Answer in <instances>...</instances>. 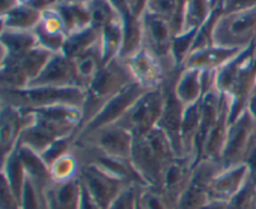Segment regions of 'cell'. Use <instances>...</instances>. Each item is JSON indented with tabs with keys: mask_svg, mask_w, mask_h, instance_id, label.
Masks as SVG:
<instances>
[{
	"mask_svg": "<svg viewBox=\"0 0 256 209\" xmlns=\"http://www.w3.org/2000/svg\"><path fill=\"white\" fill-rule=\"evenodd\" d=\"M224 14L246 12L256 8V0H220Z\"/></svg>",
	"mask_w": 256,
	"mask_h": 209,
	"instance_id": "43",
	"label": "cell"
},
{
	"mask_svg": "<svg viewBox=\"0 0 256 209\" xmlns=\"http://www.w3.org/2000/svg\"><path fill=\"white\" fill-rule=\"evenodd\" d=\"M82 190L80 178L66 182H52L45 189L48 209H79Z\"/></svg>",
	"mask_w": 256,
	"mask_h": 209,
	"instance_id": "20",
	"label": "cell"
},
{
	"mask_svg": "<svg viewBox=\"0 0 256 209\" xmlns=\"http://www.w3.org/2000/svg\"><path fill=\"white\" fill-rule=\"evenodd\" d=\"M216 5L212 0H186L184 10V30L198 29L210 17Z\"/></svg>",
	"mask_w": 256,
	"mask_h": 209,
	"instance_id": "34",
	"label": "cell"
},
{
	"mask_svg": "<svg viewBox=\"0 0 256 209\" xmlns=\"http://www.w3.org/2000/svg\"><path fill=\"white\" fill-rule=\"evenodd\" d=\"M30 2H32V0H19V3H20V4H25V5H26V4H29Z\"/></svg>",
	"mask_w": 256,
	"mask_h": 209,
	"instance_id": "50",
	"label": "cell"
},
{
	"mask_svg": "<svg viewBox=\"0 0 256 209\" xmlns=\"http://www.w3.org/2000/svg\"><path fill=\"white\" fill-rule=\"evenodd\" d=\"M255 209H256V204H255Z\"/></svg>",
	"mask_w": 256,
	"mask_h": 209,
	"instance_id": "51",
	"label": "cell"
},
{
	"mask_svg": "<svg viewBox=\"0 0 256 209\" xmlns=\"http://www.w3.org/2000/svg\"><path fill=\"white\" fill-rule=\"evenodd\" d=\"M80 180L92 199L102 209H108L112 200L120 194L128 183L112 177L94 164H82Z\"/></svg>",
	"mask_w": 256,
	"mask_h": 209,
	"instance_id": "10",
	"label": "cell"
},
{
	"mask_svg": "<svg viewBox=\"0 0 256 209\" xmlns=\"http://www.w3.org/2000/svg\"><path fill=\"white\" fill-rule=\"evenodd\" d=\"M256 122L248 112H244L234 122L230 123L226 140L220 157L222 167L228 168L242 164Z\"/></svg>",
	"mask_w": 256,
	"mask_h": 209,
	"instance_id": "13",
	"label": "cell"
},
{
	"mask_svg": "<svg viewBox=\"0 0 256 209\" xmlns=\"http://www.w3.org/2000/svg\"><path fill=\"white\" fill-rule=\"evenodd\" d=\"M138 199L144 209H172L162 190L158 188L142 187Z\"/></svg>",
	"mask_w": 256,
	"mask_h": 209,
	"instance_id": "38",
	"label": "cell"
},
{
	"mask_svg": "<svg viewBox=\"0 0 256 209\" xmlns=\"http://www.w3.org/2000/svg\"><path fill=\"white\" fill-rule=\"evenodd\" d=\"M74 143L90 145L109 157L130 159L134 135L119 124L102 127L90 134L76 138Z\"/></svg>",
	"mask_w": 256,
	"mask_h": 209,
	"instance_id": "7",
	"label": "cell"
},
{
	"mask_svg": "<svg viewBox=\"0 0 256 209\" xmlns=\"http://www.w3.org/2000/svg\"><path fill=\"white\" fill-rule=\"evenodd\" d=\"M75 74H76L78 85L82 89L86 90L88 87L96 78L102 68L104 67L102 49H100V42L92 48L88 49L86 52L82 53L76 58L72 59Z\"/></svg>",
	"mask_w": 256,
	"mask_h": 209,
	"instance_id": "24",
	"label": "cell"
},
{
	"mask_svg": "<svg viewBox=\"0 0 256 209\" xmlns=\"http://www.w3.org/2000/svg\"><path fill=\"white\" fill-rule=\"evenodd\" d=\"M222 95V103L219 119H218L216 124L214 125L206 142H205L204 150H202V159H214L220 162L222 148H224L225 140H226L228 130H229L230 125V103L226 94Z\"/></svg>",
	"mask_w": 256,
	"mask_h": 209,
	"instance_id": "21",
	"label": "cell"
},
{
	"mask_svg": "<svg viewBox=\"0 0 256 209\" xmlns=\"http://www.w3.org/2000/svg\"><path fill=\"white\" fill-rule=\"evenodd\" d=\"M196 32L198 29L184 30L179 34L174 35V39H172V58H174L175 65L179 69H182L186 58L192 53Z\"/></svg>",
	"mask_w": 256,
	"mask_h": 209,
	"instance_id": "36",
	"label": "cell"
},
{
	"mask_svg": "<svg viewBox=\"0 0 256 209\" xmlns=\"http://www.w3.org/2000/svg\"><path fill=\"white\" fill-rule=\"evenodd\" d=\"M164 102L165 84L160 89L146 90L116 124L132 133L134 138L144 137L159 124Z\"/></svg>",
	"mask_w": 256,
	"mask_h": 209,
	"instance_id": "4",
	"label": "cell"
},
{
	"mask_svg": "<svg viewBox=\"0 0 256 209\" xmlns=\"http://www.w3.org/2000/svg\"><path fill=\"white\" fill-rule=\"evenodd\" d=\"M82 200H80L79 209H102L94 199H92V197L89 194V192L85 189L84 185L82 184Z\"/></svg>",
	"mask_w": 256,
	"mask_h": 209,
	"instance_id": "44",
	"label": "cell"
},
{
	"mask_svg": "<svg viewBox=\"0 0 256 209\" xmlns=\"http://www.w3.org/2000/svg\"><path fill=\"white\" fill-rule=\"evenodd\" d=\"M32 124L22 132L19 144L30 148L40 155L52 144L65 138L76 137L82 123V110L72 105H54L32 110Z\"/></svg>",
	"mask_w": 256,
	"mask_h": 209,
	"instance_id": "1",
	"label": "cell"
},
{
	"mask_svg": "<svg viewBox=\"0 0 256 209\" xmlns=\"http://www.w3.org/2000/svg\"><path fill=\"white\" fill-rule=\"evenodd\" d=\"M58 3H59V0H32L26 5L39 10V12H44V10L50 9V8H54Z\"/></svg>",
	"mask_w": 256,
	"mask_h": 209,
	"instance_id": "45",
	"label": "cell"
},
{
	"mask_svg": "<svg viewBox=\"0 0 256 209\" xmlns=\"http://www.w3.org/2000/svg\"><path fill=\"white\" fill-rule=\"evenodd\" d=\"M249 179V170L244 163L222 168L212 180L208 189L209 200L229 202Z\"/></svg>",
	"mask_w": 256,
	"mask_h": 209,
	"instance_id": "18",
	"label": "cell"
},
{
	"mask_svg": "<svg viewBox=\"0 0 256 209\" xmlns=\"http://www.w3.org/2000/svg\"><path fill=\"white\" fill-rule=\"evenodd\" d=\"M146 90L138 84L136 82L130 84L129 87L125 88L124 90L115 95L112 99H110L79 132L76 133L75 139L82 135L90 134V133L95 132V130L100 129L106 125L116 124L122 115L129 110V108L142 97Z\"/></svg>",
	"mask_w": 256,
	"mask_h": 209,
	"instance_id": "8",
	"label": "cell"
},
{
	"mask_svg": "<svg viewBox=\"0 0 256 209\" xmlns=\"http://www.w3.org/2000/svg\"><path fill=\"white\" fill-rule=\"evenodd\" d=\"M100 42V32L92 25L85 29L78 30V32L72 33L66 37L64 48H62V54L65 57L72 60L80 55L82 53L86 52L88 49L92 48Z\"/></svg>",
	"mask_w": 256,
	"mask_h": 209,
	"instance_id": "31",
	"label": "cell"
},
{
	"mask_svg": "<svg viewBox=\"0 0 256 209\" xmlns=\"http://www.w3.org/2000/svg\"><path fill=\"white\" fill-rule=\"evenodd\" d=\"M256 85V42L242 63L234 83L228 93L230 103V123L246 112L248 100Z\"/></svg>",
	"mask_w": 256,
	"mask_h": 209,
	"instance_id": "12",
	"label": "cell"
},
{
	"mask_svg": "<svg viewBox=\"0 0 256 209\" xmlns=\"http://www.w3.org/2000/svg\"><path fill=\"white\" fill-rule=\"evenodd\" d=\"M129 160L146 187L159 189L162 184V173L166 164L155 154L152 148L148 143L146 138H134V144H132Z\"/></svg>",
	"mask_w": 256,
	"mask_h": 209,
	"instance_id": "15",
	"label": "cell"
},
{
	"mask_svg": "<svg viewBox=\"0 0 256 209\" xmlns=\"http://www.w3.org/2000/svg\"><path fill=\"white\" fill-rule=\"evenodd\" d=\"M18 5H20L19 0H0V13H2V15L5 14V13L16 8Z\"/></svg>",
	"mask_w": 256,
	"mask_h": 209,
	"instance_id": "47",
	"label": "cell"
},
{
	"mask_svg": "<svg viewBox=\"0 0 256 209\" xmlns=\"http://www.w3.org/2000/svg\"><path fill=\"white\" fill-rule=\"evenodd\" d=\"M18 150H19L28 179L32 180L42 189H46L48 185L52 182L49 165L45 163L39 153L34 152L25 145L18 144Z\"/></svg>",
	"mask_w": 256,
	"mask_h": 209,
	"instance_id": "25",
	"label": "cell"
},
{
	"mask_svg": "<svg viewBox=\"0 0 256 209\" xmlns=\"http://www.w3.org/2000/svg\"><path fill=\"white\" fill-rule=\"evenodd\" d=\"M256 187L250 179L244 187L226 203L228 209H255Z\"/></svg>",
	"mask_w": 256,
	"mask_h": 209,
	"instance_id": "39",
	"label": "cell"
},
{
	"mask_svg": "<svg viewBox=\"0 0 256 209\" xmlns=\"http://www.w3.org/2000/svg\"><path fill=\"white\" fill-rule=\"evenodd\" d=\"M0 209H20V200L6 180L2 177V192H0Z\"/></svg>",
	"mask_w": 256,
	"mask_h": 209,
	"instance_id": "42",
	"label": "cell"
},
{
	"mask_svg": "<svg viewBox=\"0 0 256 209\" xmlns=\"http://www.w3.org/2000/svg\"><path fill=\"white\" fill-rule=\"evenodd\" d=\"M90 13V25L100 32L106 25L120 19L116 8L110 0H90L88 3Z\"/></svg>",
	"mask_w": 256,
	"mask_h": 209,
	"instance_id": "35",
	"label": "cell"
},
{
	"mask_svg": "<svg viewBox=\"0 0 256 209\" xmlns=\"http://www.w3.org/2000/svg\"><path fill=\"white\" fill-rule=\"evenodd\" d=\"M179 72L180 69L172 72L165 83L164 108H162V118H160L158 127L162 128L170 138L178 157L185 158L182 145V124L186 107L180 102L174 92V84Z\"/></svg>",
	"mask_w": 256,
	"mask_h": 209,
	"instance_id": "9",
	"label": "cell"
},
{
	"mask_svg": "<svg viewBox=\"0 0 256 209\" xmlns=\"http://www.w3.org/2000/svg\"><path fill=\"white\" fill-rule=\"evenodd\" d=\"M139 185H126L120 192V194L112 202L108 209H138V198H139Z\"/></svg>",
	"mask_w": 256,
	"mask_h": 209,
	"instance_id": "40",
	"label": "cell"
},
{
	"mask_svg": "<svg viewBox=\"0 0 256 209\" xmlns=\"http://www.w3.org/2000/svg\"><path fill=\"white\" fill-rule=\"evenodd\" d=\"M20 209H48L45 190L28 178L20 199Z\"/></svg>",
	"mask_w": 256,
	"mask_h": 209,
	"instance_id": "37",
	"label": "cell"
},
{
	"mask_svg": "<svg viewBox=\"0 0 256 209\" xmlns=\"http://www.w3.org/2000/svg\"><path fill=\"white\" fill-rule=\"evenodd\" d=\"M192 170L194 162L190 158H174L165 167L159 189L172 209H175L182 193L189 187Z\"/></svg>",
	"mask_w": 256,
	"mask_h": 209,
	"instance_id": "16",
	"label": "cell"
},
{
	"mask_svg": "<svg viewBox=\"0 0 256 209\" xmlns=\"http://www.w3.org/2000/svg\"><path fill=\"white\" fill-rule=\"evenodd\" d=\"M200 209H228L226 202H220V200H208Z\"/></svg>",
	"mask_w": 256,
	"mask_h": 209,
	"instance_id": "48",
	"label": "cell"
},
{
	"mask_svg": "<svg viewBox=\"0 0 256 209\" xmlns=\"http://www.w3.org/2000/svg\"><path fill=\"white\" fill-rule=\"evenodd\" d=\"M242 50L244 49H232V48L212 45V47L190 53L182 68H192V69H198L202 72H216L232 58L240 54Z\"/></svg>",
	"mask_w": 256,
	"mask_h": 209,
	"instance_id": "19",
	"label": "cell"
},
{
	"mask_svg": "<svg viewBox=\"0 0 256 209\" xmlns=\"http://www.w3.org/2000/svg\"><path fill=\"white\" fill-rule=\"evenodd\" d=\"M2 177L6 180V183L12 188L14 194L19 198V200L22 199V189H24L25 182H26V173H25L18 147L2 159Z\"/></svg>",
	"mask_w": 256,
	"mask_h": 209,
	"instance_id": "29",
	"label": "cell"
},
{
	"mask_svg": "<svg viewBox=\"0 0 256 209\" xmlns=\"http://www.w3.org/2000/svg\"><path fill=\"white\" fill-rule=\"evenodd\" d=\"M34 119L32 110L0 102V149L2 159L18 147L22 132L32 124Z\"/></svg>",
	"mask_w": 256,
	"mask_h": 209,
	"instance_id": "11",
	"label": "cell"
},
{
	"mask_svg": "<svg viewBox=\"0 0 256 209\" xmlns=\"http://www.w3.org/2000/svg\"><path fill=\"white\" fill-rule=\"evenodd\" d=\"M135 83L126 63L122 58H115L102 68L92 84L85 90V100L82 104V129L110 99L122 90ZM79 129V130H80Z\"/></svg>",
	"mask_w": 256,
	"mask_h": 209,
	"instance_id": "2",
	"label": "cell"
},
{
	"mask_svg": "<svg viewBox=\"0 0 256 209\" xmlns=\"http://www.w3.org/2000/svg\"><path fill=\"white\" fill-rule=\"evenodd\" d=\"M55 9L59 13L62 20L66 34L78 32L90 27V13L88 4H59L55 5Z\"/></svg>",
	"mask_w": 256,
	"mask_h": 209,
	"instance_id": "32",
	"label": "cell"
},
{
	"mask_svg": "<svg viewBox=\"0 0 256 209\" xmlns=\"http://www.w3.org/2000/svg\"><path fill=\"white\" fill-rule=\"evenodd\" d=\"M186 0H149L146 13L170 23L174 34L184 30V10Z\"/></svg>",
	"mask_w": 256,
	"mask_h": 209,
	"instance_id": "26",
	"label": "cell"
},
{
	"mask_svg": "<svg viewBox=\"0 0 256 209\" xmlns=\"http://www.w3.org/2000/svg\"><path fill=\"white\" fill-rule=\"evenodd\" d=\"M124 39L122 18L100 30V49H102L104 65L115 58H120Z\"/></svg>",
	"mask_w": 256,
	"mask_h": 209,
	"instance_id": "30",
	"label": "cell"
},
{
	"mask_svg": "<svg viewBox=\"0 0 256 209\" xmlns=\"http://www.w3.org/2000/svg\"><path fill=\"white\" fill-rule=\"evenodd\" d=\"M242 163L246 165L248 170H249V179L252 180V184L256 187V125L252 134V138H250L249 145H248Z\"/></svg>",
	"mask_w": 256,
	"mask_h": 209,
	"instance_id": "41",
	"label": "cell"
},
{
	"mask_svg": "<svg viewBox=\"0 0 256 209\" xmlns=\"http://www.w3.org/2000/svg\"><path fill=\"white\" fill-rule=\"evenodd\" d=\"M29 87H78L72 60L62 53H54Z\"/></svg>",
	"mask_w": 256,
	"mask_h": 209,
	"instance_id": "17",
	"label": "cell"
},
{
	"mask_svg": "<svg viewBox=\"0 0 256 209\" xmlns=\"http://www.w3.org/2000/svg\"><path fill=\"white\" fill-rule=\"evenodd\" d=\"M246 112L252 115V119L256 122V85L254 87V89H252V94H250L249 100H248Z\"/></svg>",
	"mask_w": 256,
	"mask_h": 209,
	"instance_id": "46",
	"label": "cell"
},
{
	"mask_svg": "<svg viewBox=\"0 0 256 209\" xmlns=\"http://www.w3.org/2000/svg\"><path fill=\"white\" fill-rule=\"evenodd\" d=\"M202 99L185 108L182 124V145L185 158H190L194 162L195 140L200 127L202 118Z\"/></svg>",
	"mask_w": 256,
	"mask_h": 209,
	"instance_id": "27",
	"label": "cell"
},
{
	"mask_svg": "<svg viewBox=\"0 0 256 209\" xmlns=\"http://www.w3.org/2000/svg\"><path fill=\"white\" fill-rule=\"evenodd\" d=\"M39 47L34 30L2 29V60L20 58Z\"/></svg>",
	"mask_w": 256,
	"mask_h": 209,
	"instance_id": "23",
	"label": "cell"
},
{
	"mask_svg": "<svg viewBox=\"0 0 256 209\" xmlns=\"http://www.w3.org/2000/svg\"><path fill=\"white\" fill-rule=\"evenodd\" d=\"M52 182H66L80 177L82 162L76 153L72 149L64 153L49 165Z\"/></svg>",
	"mask_w": 256,
	"mask_h": 209,
	"instance_id": "33",
	"label": "cell"
},
{
	"mask_svg": "<svg viewBox=\"0 0 256 209\" xmlns=\"http://www.w3.org/2000/svg\"><path fill=\"white\" fill-rule=\"evenodd\" d=\"M85 90L78 87H28L24 89H2L0 102L26 110H36L54 105L82 108Z\"/></svg>",
	"mask_w": 256,
	"mask_h": 209,
	"instance_id": "3",
	"label": "cell"
},
{
	"mask_svg": "<svg viewBox=\"0 0 256 209\" xmlns=\"http://www.w3.org/2000/svg\"><path fill=\"white\" fill-rule=\"evenodd\" d=\"M42 12L20 4L10 12L2 15V29L9 30H34L40 23Z\"/></svg>",
	"mask_w": 256,
	"mask_h": 209,
	"instance_id": "28",
	"label": "cell"
},
{
	"mask_svg": "<svg viewBox=\"0 0 256 209\" xmlns=\"http://www.w3.org/2000/svg\"><path fill=\"white\" fill-rule=\"evenodd\" d=\"M174 35L169 22L145 13L142 17V47L162 63L168 73L179 69L172 58Z\"/></svg>",
	"mask_w": 256,
	"mask_h": 209,
	"instance_id": "6",
	"label": "cell"
},
{
	"mask_svg": "<svg viewBox=\"0 0 256 209\" xmlns=\"http://www.w3.org/2000/svg\"><path fill=\"white\" fill-rule=\"evenodd\" d=\"M256 42V8L246 12L222 14L214 32V44L246 49Z\"/></svg>",
	"mask_w": 256,
	"mask_h": 209,
	"instance_id": "5",
	"label": "cell"
},
{
	"mask_svg": "<svg viewBox=\"0 0 256 209\" xmlns=\"http://www.w3.org/2000/svg\"><path fill=\"white\" fill-rule=\"evenodd\" d=\"M174 92L185 107L199 102L204 95L202 70L182 68L175 80Z\"/></svg>",
	"mask_w": 256,
	"mask_h": 209,
	"instance_id": "22",
	"label": "cell"
},
{
	"mask_svg": "<svg viewBox=\"0 0 256 209\" xmlns=\"http://www.w3.org/2000/svg\"><path fill=\"white\" fill-rule=\"evenodd\" d=\"M126 63L132 78L145 90L160 89L172 73H168L162 63L144 47L132 57L122 59Z\"/></svg>",
	"mask_w": 256,
	"mask_h": 209,
	"instance_id": "14",
	"label": "cell"
},
{
	"mask_svg": "<svg viewBox=\"0 0 256 209\" xmlns=\"http://www.w3.org/2000/svg\"><path fill=\"white\" fill-rule=\"evenodd\" d=\"M90 0H59V3H62V4H84L86 5ZM58 3V4H59Z\"/></svg>",
	"mask_w": 256,
	"mask_h": 209,
	"instance_id": "49",
	"label": "cell"
}]
</instances>
